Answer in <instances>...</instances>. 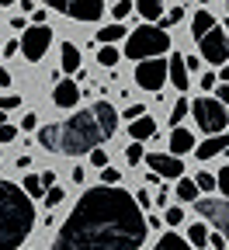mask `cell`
Listing matches in <instances>:
<instances>
[{"mask_svg": "<svg viewBox=\"0 0 229 250\" xmlns=\"http://www.w3.org/2000/svg\"><path fill=\"white\" fill-rule=\"evenodd\" d=\"M146 215L136 198L115 184L80 195L49 250H139L146 243Z\"/></svg>", "mask_w": 229, "mask_h": 250, "instance_id": "6da1fadb", "label": "cell"}, {"mask_svg": "<svg viewBox=\"0 0 229 250\" xmlns=\"http://www.w3.org/2000/svg\"><path fill=\"white\" fill-rule=\"evenodd\" d=\"M118 132V111L108 101H94L83 111L70 115L59 125V153L66 156H83L97 146H104Z\"/></svg>", "mask_w": 229, "mask_h": 250, "instance_id": "7a4b0ae2", "label": "cell"}, {"mask_svg": "<svg viewBox=\"0 0 229 250\" xmlns=\"http://www.w3.org/2000/svg\"><path fill=\"white\" fill-rule=\"evenodd\" d=\"M35 229V205L21 184L0 181V250H18Z\"/></svg>", "mask_w": 229, "mask_h": 250, "instance_id": "3957f363", "label": "cell"}, {"mask_svg": "<svg viewBox=\"0 0 229 250\" xmlns=\"http://www.w3.org/2000/svg\"><path fill=\"white\" fill-rule=\"evenodd\" d=\"M167 49H170V35L163 28H156V24H139L132 35H125V56L136 59V62L156 59V56H163Z\"/></svg>", "mask_w": 229, "mask_h": 250, "instance_id": "277c9868", "label": "cell"}, {"mask_svg": "<svg viewBox=\"0 0 229 250\" xmlns=\"http://www.w3.org/2000/svg\"><path fill=\"white\" fill-rule=\"evenodd\" d=\"M191 115H194V122H198V129L202 132H208V136H219V132H226V125H229V111H226V104L219 101V98H198V101H191Z\"/></svg>", "mask_w": 229, "mask_h": 250, "instance_id": "5b68a950", "label": "cell"}, {"mask_svg": "<svg viewBox=\"0 0 229 250\" xmlns=\"http://www.w3.org/2000/svg\"><path fill=\"white\" fill-rule=\"evenodd\" d=\"M49 45H52V28L49 24H31V28H24V35L18 42V52H24L28 62H39L49 52Z\"/></svg>", "mask_w": 229, "mask_h": 250, "instance_id": "8992f818", "label": "cell"}, {"mask_svg": "<svg viewBox=\"0 0 229 250\" xmlns=\"http://www.w3.org/2000/svg\"><path fill=\"white\" fill-rule=\"evenodd\" d=\"M49 7L73 18V21H101L104 0H49Z\"/></svg>", "mask_w": 229, "mask_h": 250, "instance_id": "52a82bcc", "label": "cell"}, {"mask_svg": "<svg viewBox=\"0 0 229 250\" xmlns=\"http://www.w3.org/2000/svg\"><path fill=\"white\" fill-rule=\"evenodd\" d=\"M198 49H202V59L212 62V66H226L229 62V35L222 28H212L198 39Z\"/></svg>", "mask_w": 229, "mask_h": 250, "instance_id": "ba28073f", "label": "cell"}, {"mask_svg": "<svg viewBox=\"0 0 229 250\" xmlns=\"http://www.w3.org/2000/svg\"><path fill=\"white\" fill-rule=\"evenodd\" d=\"M194 208H198V215H205L219 229V236L229 243V198H198Z\"/></svg>", "mask_w": 229, "mask_h": 250, "instance_id": "9c48e42d", "label": "cell"}, {"mask_svg": "<svg viewBox=\"0 0 229 250\" xmlns=\"http://www.w3.org/2000/svg\"><path fill=\"white\" fill-rule=\"evenodd\" d=\"M136 83H139L143 90H149V94L167 83V62H163V56L136 62Z\"/></svg>", "mask_w": 229, "mask_h": 250, "instance_id": "30bf717a", "label": "cell"}, {"mask_svg": "<svg viewBox=\"0 0 229 250\" xmlns=\"http://www.w3.org/2000/svg\"><path fill=\"white\" fill-rule=\"evenodd\" d=\"M143 160L149 164V170L156 177H170V181L184 177V160H177V156H170V153H146Z\"/></svg>", "mask_w": 229, "mask_h": 250, "instance_id": "8fae6325", "label": "cell"}, {"mask_svg": "<svg viewBox=\"0 0 229 250\" xmlns=\"http://www.w3.org/2000/svg\"><path fill=\"white\" fill-rule=\"evenodd\" d=\"M52 104L56 108H73L80 104V87L73 77H59V83L52 87Z\"/></svg>", "mask_w": 229, "mask_h": 250, "instance_id": "7c38bea8", "label": "cell"}, {"mask_svg": "<svg viewBox=\"0 0 229 250\" xmlns=\"http://www.w3.org/2000/svg\"><path fill=\"white\" fill-rule=\"evenodd\" d=\"M226 149H229V132H219V136H208L202 146H194V156L198 160H212V156H219Z\"/></svg>", "mask_w": 229, "mask_h": 250, "instance_id": "4fadbf2b", "label": "cell"}, {"mask_svg": "<svg viewBox=\"0 0 229 250\" xmlns=\"http://www.w3.org/2000/svg\"><path fill=\"white\" fill-rule=\"evenodd\" d=\"M167 80L177 87V90H187L191 87V73L184 66V56H170L167 59Z\"/></svg>", "mask_w": 229, "mask_h": 250, "instance_id": "5bb4252c", "label": "cell"}, {"mask_svg": "<svg viewBox=\"0 0 229 250\" xmlns=\"http://www.w3.org/2000/svg\"><path fill=\"white\" fill-rule=\"evenodd\" d=\"M194 149V132H187V129H177L170 132V156H184V153H191Z\"/></svg>", "mask_w": 229, "mask_h": 250, "instance_id": "9a60e30c", "label": "cell"}, {"mask_svg": "<svg viewBox=\"0 0 229 250\" xmlns=\"http://www.w3.org/2000/svg\"><path fill=\"white\" fill-rule=\"evenodd\" d=\"M128 136H132V143H146V139H153V136H156V122H153L149 115L136 118L132 125H128Z\"/></svg>", "mask_w": 229, "mask_h": 250, "instance_id": "2e32d148", "label": "cell"}, {"mask_svg": "<svg viewBox=\"0 0 229 250\" xmlns=\"http://www.w3.org/2000/svg\"><path fill=\"white\" fill-rule=\"evenodd\" d=\"M212 28H215V18H212L208 11L191 14V39H194V42H198V39L205 35V31H212Z\"/></svg>", "mask_w": 229, "mask_h": 250, "instance_id": "e0dca14e", "label": "cell"}, {"mask_svg": "<svg viewBox=\"0 0 229 250\" xmlns=\"http://www.w3.org/2000/svg\"><path fill=\"white\" fill-rule=\"evenodd\" d=\"M59 56H62V73H77L80 70V49L73 42H62Z\"/></svg>", "mask_w": 229, "mask_h": 250, "instance_id": "ac0fdd59", "label": "cell"}, {"mask_svg": "<svg viewBox=\"0 0 229 250\" xmlns=\"http://www.w3.org/2000/svg\"><path fill=\"white\" fill-rule=\"evenodd\" d=\"M125 39V24H104V28H97V42L101 45H115V42H122Z\"/></svg>", "mask_w": 229, "mask_h": 250, "instance_id": "d6986e66", "label": "cell"}, {"mask_svg": "<svg viewBox=\"0 0 229 250\" xmlns=\"http://www.w3.org/2000/svg\"><path fill=\"white\" fill-rule=\"evenodd\" d=\"M153 250H194L184 236H177V233H163L160 240H156V247Z\"/></svg>", "mask_w": 229, "mask_h": 250, "instance_id": "ffe728a7", "label": "cell"}, {"mask_svg": "<svg viewBox=\"0 0 229 250\" xmlns=\"http://www.w3.org/2000/svg\"><path fill=\"white\" fill-rule=\"evenodd\" d=\"M136 11H139L146 21H160V14H163V0H136Z\"/></svg>", "mask_w": 229, "mask_h": 250, "instance_id": "44dd1931", "label": "cell"}, {"mask_svg": "<svg viewBox=\"0 0 229 250\" xmlns=\"http://www.w3.org/2000/svg\"><path fill=\"white\" fill-rule=\"evenodd\" d=\"M177 198L181 202H198V184H194V177H177Z\"/></svg>", "mask_w": 229, "mask_h": 250, "instance_id": "7402d4cb", "label": "cell"}, {"mask_svg": "<svg viewBox=\"0 0 229 250\" xmlns=\"http://www.w3.org/2000/svg\"><path fill=\"white\" fill-rule=\"evenodd\" d=\"M21 191H24L28 198H39V195H45L42 177H39V174H28V177H24V184H21Z\"/></svg>", "mask_w": 229, "mask_h": 250, "instance_id": "603a6c76", "label": "cell"}, {"mask_svg": "<svg viewBox=\"0 0 229 250\" xmlns=\"http://www.w3.org/2000/svg\"><path fill=\"white\" fill-rule=\"evenodd\" d=\"M39 143L45 149H59V125H45V129L39 132Z\"/></svg>", "mask_w": 229, "mask_h": 250, "instance_id": "cb8c5ba5", "label": "cell"}, {"mask_svg": "<svg viewBox=\"0 0 229 250\" xmlns=\"http://www.w3.org/2000/svg\"><path fill=\"white\" fill-rule=\"evenodd\" d=\"M118 59H122V52L118 49H111V45H104V49H97V62H101V66H118Z\"/></svg>", "mask_w": 229, "mask_h": 250, "instance_id": "d4e9b609", "label": "cell"}, {"mask_svg": "<svg viewBox=\"0 0 229 250\" xmlns=\"http://www.w3.org/2000/svg\"><path fill=\"white\" fill-rule=\"evenodd\" d=\"M187 243H191V247H208V229H205L202 223H194L191 233H187Z\"/></svg>", "mask_w": 229, "mask_h": 250, "instance_id": "484cf974", "label": "cell"}, {"mask_svg": "<svg viewBox=\"0 0 229 250\" xmlns=\"http://www.w3.org/2000/svg\"><path fill=\"white\" fill-rule=\"evenodd\" d=\"M187 111H191V101H184V98H181V101L170 108V125H174V129H177V125L184 122V115H187Z\"/></svg>", "mask_w": 229, "mask_h": 250, "instance_id": "4316f807", "label": "cell"}, {"mask_svg": "<svg viewBox=\"0 0 229 250\" xmlns=\"http://www.w3.org/2000/svg\"><path fill=\"white\" fill-rule=\"evenodd\" d=\"M143 156H146V149H143V143H128V149H125V160L128 164H143Z\"/></svg>", "mask_w": 229, "mask_h": 250, "instance_id": "83f0119b", "label": "cell"}, {"mask_svg": "<svg viewBox=\"0 0 229 250\" xmlns=\"http://www.w3.org/2000/svg\"><path fill=\"white\" fill-rule=\"evenodd\" d=\"M62 198H66V195H62V188H56V184H52V188H45V205H49V208L62 205Z\"/></svg>", "mask_w": 229, "mask_h": 250, "instance_id": "f1b7e54d", "label": "cell"}, {"mask_svg": "<svg viewBox=\"0 0 229 250\" xmlns=\"http://www.w3.org/2000/svg\"><path fill=\"white\" fill-rule=\"evenodd\" d=\"M215 191H219L222 198H229V167L219 170V177H215Z\"/></svg>", "mask_w": 229, "mask_h": 250, "instance_id": "f546056e", "label": "cell"}, {"mask_svg": "<svg viewBox=\"0 0 229 250\" xmlns=\"http://www.w3.org/2000/svg\"><path fill=\"white\" fill-rule=\"evenodd\" d=\"M194 184H198V191H215V174H198Z\"/></svg>", "mask_w": 229, "mask_h": 250, "instance_id": "4dcf8cb0", "label": "cell"}, {"mask_svg": "<svg viewBox=\"0 0 229 250\" xmlns=\"http://www.w3.org/2000/svg\"><path fill=\"white\" fill-rule=\"evenodd\" d=\"M14 139H18V129L4 122V125H0V146H7V143H14Z\"/></svg>", "mask_w": 229, "mask_h": 250, "instance_id": "1f68e13d", "label": "cell"}, {"mask_svg": "<svg viewBox=\"0 0 229 250\" xmlns=\"http://www.w3.org/2000/svg\"><path fill=\"white\" fill-rule=\"evenodd\" d=\"M184 21V7H170L167 18H163V28H170V24H181Z\"/></svg>", "mask_w": 229, "mask_h": 250, "instance_id": "d6a6232c", "label": "cell"}, {"mask_svg": "<svg viewBox=\"0 0 229 250\" xmlns=\"http://www.w3.org/2000/svg\"><path fill=\"white\" fill-rule=\"evenodd\" d=\"M163 219H167V226H181L184 223V208H167Z\"/></svg>", "mask_w": 229, "mask_h": 250, "instance_id": "836d02e7", "label": "cell"}, {"mask_svg": "<svg viewBox=\"0 0 229 250\" xmlns=\"http://www.w3.org/2000/svg\"><path fill=\"white\" fill-rule=\"evenodd\" d=\"M90 164H94L97 170H101V167H108V153H104L101 146H97V149H90Z\"/></svg>", "mask_w": 229, "mask_h": 250, "instance_id": "e575fe53", "label": "cell"}, {"mask_svg": "<svg viewBox=\"0 0 229 250\" xmlns=\"http://www.w3.org/2000/svg\"><path fill=\"white\" fill-rule=\"evenodd\" d=\"M18 104H21L18 94H4V98H0V111H14Z\"/></svg>", "mask_w": 229, "mask_h": 250, "instance_id": "d590c367", "label": "cell"}, {"mask_svg": "<svg viewBox=\"0 0 229 250\" xmlns=\"http://www.w3.org/2000/svg\"><path fill=\"white\" fill-rule=\"evenodd\" d=\"M118 181H122V174L115 167H101V184H118Z\"/></svg>", "mask_w": 229, "mask_h": 250, "instance_id": "8d00e7d4", "label": "cell"}, {"mask_svg": "<svg viewBox=\"0 0 229 250\" xmlns=\"http://www.w3.org/2000/svg\"><path fill=\"white\" fill-rule=\"evenodd\" d=\"M143 115H146V104H128V108H125V118H128V122H136V118H143Z\"/></svg>", "mask_w": 229, "mask_h": 250, "instance_id": "74e56055", "label": "cell"}, {"mask_svg": "<svg viewBox=\"0 0 229 250\" xmlns=\"http://www.w3.org/2000/svg\"><path fill=\"white\" fill-rule=\"evenodd\" d=\"M132 14V4H128V0H118L115 4V18H128Z\"/></svg>", "mask_w": 229, "mask_h": 250, "instance_id": "f35d334b", "label": "cell"}, {"mask_svg": "<svg viewBox=\"0 0 229 250\" xmlns=\"http://www.w3.org/2000/svg\"><path fill=\"white\" fill-rule=\"evenodd\" d=\"M198 83H202V90H212V87H215V73H202Z\"/></svg>", "mask_w": 229, "mask_h": 250, "instance_id": "ab89813d", "label": "cell"}, {"mask_svg": "<svg viewBox=\"0 0 229 250\" xmlns=\"http://www.w3.org/2000/svg\"><path fill=\"white\" fill-rule=\"evenodd\" d=\"M208 247H215V250H229V243H226L219 233H215V236H208Z\"/></svg>", "mask_w": 229, "mask_h": 250, "instance_id": "60d3db41", "label": "cell"}, {"mask_svg": "<svg viewBox=\"0 0 229 250\" xmlns=\"http://www.w3.org/2000/svg\"><path fill=\"white\" fill-rule=\"evenodd\" d=\"M35 125H39L35 115H24V118H21V129H35Z\"/></svg>", "mask_w": 229, "mask_h": 250, "instance_id": "b9f144b4", "label": "cell"}, {"mask_svg": "<svg viewBox=\"0 0 229 250\" xmlns=\"http://www.w3.org/2000/svg\"><path fill=\"white\" fill-rule=\"evenodd\" d=\"M39 177H42V188H52V184H56V174H52V170H45V174H39Z\"/></svg>", "mask_w": 229, "mask_h": 250, "instance_id": "7bdbcfd3", "label": "cell"}, {"mask_svg": "<svg viewBox=\"0 0 229 250\" xmlns=\"http://www.w3.org/2000/svg\"><path fill=\"white\" fill-rule=\"evenodd\" d=\"M0 52H4L7 59H11V56H18V42H7V45H4V49H0Z\"/></svg>", "mask_w": 229, "mask_h": 250, "instance_id": "ee69618b", "label": "cell"}, {"mask_svg": "<svg viewBox=\"0 0 229 250\" xmlns=\"http://www.w3.org/2000/svg\"><path fill=\"white\" fill-rule=\"evenodd\" d=\"M219 101H222V104H229V83H222V87H219Z\"/></svg>", "mask_w": 229, "mask_h": 250, "instance_id": "f6af8a7d", "label": "cell"}, {"mask_svg": "<svg viewBox=\"0 0 229 250\" xmlns=\"http://www.w3.org/2000/svg\"><path fill=\"white\" fill-rule=\"evenodd\" d=\"M45 18H49V11L42 7V11H35V18H31V21H35V24H45Z\"/></svg>", "mask_w": 229, "mask_h": 250, "instance_id": "bcb514c9", "label": "cell"}, {"mask_svg": "<svg viewBox=\"0 0 229 250\" xmlns=\"http://www.w3.org/2000/svg\"><path fill=\"white\" fill-rule=\"evenodd\" d=\"M0 87H11V73H7L4 66H0Z\"/></svg>", "mask_w": 229, "mask_h": 250, "instance_id": "7dc6e473", "label": "cell"}, {"mask_svg": "<svg viewBox=\"0 0 229 250\" xmlns=\"http://www.w3.org/2000/svg\"><path fill=\"white\" fill-rule=\"evenodd\" d=\"M28 164H31V156H28V153H21V156H18V167H21V170H28Z\"/></svg>", "mask_w": 229, "mask_h": 250, "instance_id": "c3c4849f", "label": "cell"}, {"mask_svg": "<svg viewBox=\"0 0 229 250\" xmlns=\"http://www.w3.org/2000/svg\"><path fill=\"white\" fill-rule=\"evenodd\" d=\"M11 28L14 31H24V18H11Z\"/></svg>", "mask_w": 229, "mask_h": 250, "instance_id": "681fc988", "label": "cell"}, {"mask_svg": "<svg viewBox=\"0 0 229 250\" xmlns=\"http://www.w3.org/2000/svg\"><path fill=\"white\" fill-rule=\"evenodd\" d=\"M215 77H219L222 83H229V66H222V73H215Z\"/></svg>", "mask_w": 229, "mask_h": 250, "instance_id": "f907efd6", "label": "cell"}, {"mask_svg": "<svg viewBox=\"0 0 229 250\" xmlns=\"http://www.w3.org/2000/svg\"><path fill=\"white\" fill-rule=\"evenodd\" d=\"M11 4H18V0H0V7H11Z\"/></svg>", "mask_w": 229, "mask_h": 250, "instance_id": "816d5d0a", "label": "cell"}, {"mask_svg": "<svg viewBox=\"0 0 229 250\" xmlns=\"http://www.w3.org/2000/svg\"><path fill=\"white\" fill-rule=\"evenodd\" d=\"M4 122H7V111H0V125H4Z\"/></svg>", "mask_w": 229, "mask_h": 250, "instance_id": "f5cc1de1", "label": "cell"}, {"mask_svg": "<svg viewBox=\"0 0 229 250\" xmlns=\"http://www.w3.org/2000/svg\"><path fill=\"white\" fill-rule=\"evenodd\" d=\"M42 4H49V0H42Z\"/></svg>", "mask_w": 229, "mask_h": 250, "instance_id": "db71d44e", "label": "cell"}, {"mask_svg": "<svg viewBox=\"0 0 229 250\" xmlns=\"http://www.w3.org/2000/svg\"><path fill=\"white\" fill-rule=\"evenodd\" d=\"M226 7H229V0H226Z\"/></svg>", "mask_w": 229, "mask_h": 250, "instance_id": "11a10c76", "label": "cell"}, {"mask_svg": "<svg viewBox=\"0 0 229 250\" xmlns=\"http://www.w3.org/2000/svg\"><path fill=\"white\" fill-rule=\"evenodd\" d=\"M115 4H118V0H115Z\"/></svg>", "mask_w": 229, "mask_h": 250, "instance_id": "9f6ffc18", "label": "cell"}, {"mask_svg": "<svg viewBox=\"0 0 229 250\" xmlns=\"http://www.w3.org/2000/svg\"><path fill=\"white\" fill-rule=\"evenodd\" d=\"M226 153H229V149H226Z\"/></svg>", "mask_w": 229, "mask_h": 250, "instance_id": "6f0895ef", "label": "cell"}]
</instances>
